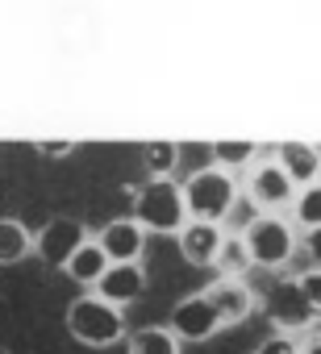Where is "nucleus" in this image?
Wrapping results in <instances>:
<instances>
[{
	"mask_svg": "<svg viewBox=\"0 0 321 354\" xmlns=\"http://www.w3.org/2000/svg\"><path fill=\"white\" fill-rule=\"evenodd\" d=\"M209 154H213V167H221V171L234 175L238 167H250V162H255L259 146H255V142H213Z\"/></svg>",
	"mask_w": 321,
	"mask_h": 354,
	"instance_id": "a211bd4d",
	"label": "nucleus"
},
{
	"mask_svg": "<svg viewBox=\"0 0 321 354\" xmlns=\"http://www.w3.org/2000/svg\"><path fill=\"white\" fill-rule=\"evenodd\" d=\"M300 354H321V333H309V337L300 342Z\"/></svg>",
	"mask_w": 321,
	"mask_h": 354,
	"instance_id": "393cba45",
	"label": "nucleus"
},
{
	"mask_svg": "<svg viewBox=\"0 0 321 354\" xmlns=\"http://www.w3.org/2000/svg\"><path fill=\"white\" fill-rule=\"evenodd\" d=\"M238 238H242V246H246L250 267L275 271V267H284V263L296 254V234H292V225H288L284 217H250Z\"/></svg>",
	"mask_w": 321,
	"mask_h": 354,
	"instance_id": "20e7f679",
	"label": "nucleus"
},
{
	"mask_svg": "<svg viewBox=\"0 0 321 354\" xmlns=\"http://www.w3.org/2000/svg\"><path fill=\"white\" fill-rule=\"evenodd\" d=\"M88 242V230H84V221H75V217H51L38 234H34V254L46 263V267H67L71 263V254L80 250Z\"/></svg>",
	"mask_w": 321,
	"mask_h": 354,
	"instance_id": "0eeeda50",
	"label": "nucleus"
},
{
	"mask_svg": "<svg viewBox=\"0 0 321 354\" xmlns=\"http://www.w3.org/2000/svg\"><path fill=\"white\" fill-rule=\"evenodd\" d=\"M0 354H9V350H5V346H0Z\"/></svg>",
	"mask_w": 321,
	"mask_h": 354,
	"instance_id": "a878e982",
	"label": "nucleus"
},
{
	"mask_svg": "<svg viewBox=\"0 0 321 354\" xmlns=\"http://www.w3.org/2000/svg\"><path fill=\"white\" fill-rule=\"evenodd\" d=\"M271 158L279 162V171L288 175V184L296 192L321 184V150L317 146H309V142H279Z\"/></svg>",
	"mask_w": 321,
	"mask_h": 354,
	"instance_id": "1a4fd4ad",
	"label": "nucleus"
},
{
	"mask_svg": "<svg viewBox=\"0 0 321 354\" xmlns=\"http://www.w3.org/2000/svg\"><path fill=\"white\" fill-rule=\"evenodd\" d=\"M172 333H176V342L184 346V342H209L217 329H221V317L213 313V304L205 300V292H192L188 300H180L176 304V313H172V325H167Z\"/></svg>",
	"mask_w": 321,
	"mask_h": 354,
	"instance_id": "6e6552de",
	"label": "nucleus"
},
{
	"mask_svg": "<svg viewBox=\"0 0 321 354\" xmlns=\"http://www.w3.org/2000/svg\"><path fill=\"white\" fill-rule=\"evenodd\" d=\"M217 271H221V279H242V271L250 267V259H246V246H242V238L238 234H226V242H221V250H217V263H213Z\"/></svg>",
	"mask_w": 321,
	"mask_h": 354,
	"instance_id": "6ab92c4d",
	"label": "nucleus"
},
{
	"mask_svg": "<svg viewBox=\"0 0 321 354\" xmlns=\"http://www.w3.org/2000/svg\"><path fill=\"white\" fill-rule=\"evenodd\" d=\"M142 162L150 167V180H172V171L180 162V146L176 142H146L142 146Z\"/></svg>",
	"mask_w": 321,
	"mask_h": 354,
	"instance_id": "f3484780",
	"label": "nucleus"
},
{
	"mask_svg": "<svg viewBox=\"0 0 321 354\" xmlns=\"http://www.w3.org/2000/svg\"><path fill=\"white\" fill-rule=\"evenodd\" d=\"M176 238H180V254L192 267H213L217 263V250L226 242V230L221 225H209V221H188Z\"/></svg>",
	"mask_w": 321,
	"mask_h": 354,
	"instance_id": "ddd939ff",
	"label": "nucleus"
},
{
	"mask_svg": "<svg viewBox=\"0 0 321 354\" xmlns=\"http://www.w3.org/2000/svg\"><path fill=\"white\" fill-rule=\"evenodd\" d=\"M292 213H296V221H300L304 230H317V225H321V184L300 188L296 201H292Z\"/></svg>",
	"mask_w": 321,
	"mask_h": 354,
	"instance_id": "aec40b11",
	"label": "nucleus"
},
{
	"mask_svg": "<svg viewBox=\"0 0 321 354\" xmlns=\"http://www.w3.org/2000/svg\"><path fill=\"white\" fill-rule=\"evenodd\" d=\"M205 300L213 304V313L221 317V325H238L255 313V292L242 279H217L205 288Z\"/></svg>",
	"mask_w": 321,
	"mask_h": 354,
	"instance_id": "f8f14e48",
	"label": "nucleus"
},
{
	"mask_svg": "<svg viewBox=\"0 0 321 354\" xmlns=\"http://www.w3.org/2000/svg\"><path fill=\"white\" fill-rule=\"evenodd\" d=\"M26 254H34V234L17 217H0V267H13Z\"/></svg>",
	"mask_w": 321,
	"mask_h": 354,
	"instance_id": "dca6fc26",
	"label": "nucleus"
},
{
	"mask_svg": "<svg viewBox=\"0 0 321 354\" xmlns=\"http://www.w3.org/2000/svg\"><path fill=\"white\" fill-rule=\"evenodd\" d=\"M180 188H184L188 221L221 225V221L234 213V205H238V180H234L230 171H221V167H201V171H192Z\"/></svg>",
	"mask_w": 321,
	"mask_h": 354,
	"instance_id": "f257e3e1",
	"label": "nucleus"
},
{
	"mask_svg": "<svg viewBox=\"0 0 321 354\" xmlns=\"http://www.w3.org/2000/svg\"><path fill=\"white\" fill-rule=\"evenodd\" d=\"M296 283H300V292H304L309 308L321 317V271H317V267H309V271H300V275H296Z\"/></svg>",
	"mask_w": 321,
	"mask_h": 354,
	"instance_id": "412c9836",
	"label": "nucleus"
},
{
	"mask_svg": "<svg viewBox=\"0 0 321 354\" xmlns=\"http://www.w3.org/2000/svg\"><path fill=\"white\" fill-rule=\"evenodd\" d=\"M34 150H38L42 158H67V154H71L75 146H71V142H38Z\"/></svg>",
	"mask_w": 321,
	"mask_h": 354,
	"instance_id": "b1692460",
	"label": "nucleus"
},
{
	"mask_svg": "<svg viewBox=\"0 0 321 354\" xmlns=\"http://www.w3.org/2000/svg\"><path fill=\"white\" fill-rule=\"evenodd\" d=\"M263 313H267V321H271L279 333H300V329H313V325L321 321V317L309 308V300H304L296 275H279V279L271 283V292H267V300H263Z\"/></svg>",
	"mask_w": 321,
	"mask_h": 354,
	"instance_id": "39448f33",
	"label": "nucleus"
},
{
	"mask_svg": "<svg viewBox=\"0 0 321 354\" xmlns=\"http://www.w3.org/2000/svg\"><path fill=\"white\" fill-rule=\"evenodd\" d=\"M63 271H67L75 283H84V288H96V283H100V275L109 271V259H104V250L96 246V238H88V242H84V246L71 254V263H67Z\"/></svg>",
	"mask_w": 321,
	"mask_h": 354,
	"instance_id": "4468645a",
	"label": "nucleus"
},
{
	"mask_svg": "<svg viewBox=\"0 0 321 354\" xmlns=\"http://www.w3.org/2000/svg\"><path fill=\"white\" fill-rule=\"evenodd\" d=\"M242 188H246V201L259 209V217H279V209L296 201V188L288 184V175L279 171V162H275V158L250 162L246 184H242Z\"/></svg>",
	"mask_w": 321,
	"mask_h": 354,
	"instance_id": "423d86ee",
	"label": "nucleus"
},
{
	"mask_svg": "<svg viewBox=\"0 0 321 354\" xmlns=\"http://www.w3.org/2000/svg\"><path fill=\"white\" fill-rule=\"evenodd\" d=\"M134 221L146 234H180L188 225L184 188L176 180H146L134 192Z\"/></svg>",
	"mask_w": 321,
	"mask_h": 354,
	"instance_id": "7ed1b4c3",
	"label": "nucleus"
},
{
	"mask_svg": "<svg viewBox=\"0 0 321 354\" xmlns=\"http://www.w3.org/2000/svg\"><path fill=\"white\" fill-rule=\"evenodd\" d=\"M96 246L104 250L109 263H138L142 259V246H146V230L134 221V217H117L100 230Z\"/></svg>",
	"mask_w": 321,
	"mask_h": 354,
	"instance_id": "9b49d317",
	"label": "nucleus"
},
{
	"mask_svg": "<svg viewBox=\"0 0 321 354\" xmlns=\"http://www.w3.org/2000/svg\"><path fill=\"white\" fill-rule=\"evenodd\" d=\"M125 354H184V346L167 325H146L125 337Z\"/></svg>",
	"mask_w": 321,
	"mask_h": 354,
	"instance_id": "2eb2a0df",
	"label": "nucleus"
},
{
	"mask_svg": "<svg viewBox=\"0 0 321 354\" xmlns=\"http://www.w3.org/2000/svg\"><path fill=\"white\" fill-rule=\"evenodd\" d=\"M300 246H304V254H309V263H313V267L321 271V225H317V230H309Z\"/></svg>",
	"mask_w": 321,
	"mask_h": 354,
	"instance_id": "5701e85b",
	"label": "nucleus"
},
{
	"mask_svg": "<svg viewBox=\"0 0 321 354\" xmlns=\"http://www.w3.org/2000/svg\"><path fill=\"white\" fill-rule=\"evenodd\" d=\"M255 354H300V342H296L292 333H271Z\"/></svg>",
	"mask_w": 321,
	"mask_h": 354,
	"instance_id": "4be33fe9",
	"label": "nucleus"
},
{
	"mask_svg": "<svg viewBox=\"0 0 321 354\" xmlns=\"http://www.w3.org/2000/svg\"><path fill=\"white\" fill-rule=\"evenodd\" d=\"M63 325H67V333H71L80 346H92V350H104V346H113V342L125 337V317H121V308L104 304L96 292L75 296V300L67 304V313H63Z\"/></svg>",
	"mask_w": 321,
	"mask_h": 354,
	"instance_id": "f03ea898",
	"label": "nucleus"
},
{
	"mask_svg": "<svg viewBox=\"0 0 321 354\" xmlns=\"http://www.w3.org/2000/svg\"><path fill=\"white\" fill-rule=\"evenodd\" d=\"M104 304H113V308H125V304H134L142 292H146V271H142V263H109V271L100 275V283L92 288Z\"/></svg>",
	"mask_w": 321,
	"mask_h": 354,
	"instance_id": "9d476101",
	"label": "nucleus"
}]
</instances>
